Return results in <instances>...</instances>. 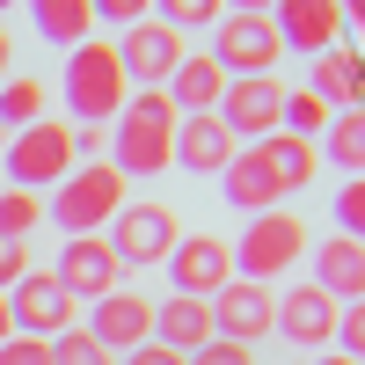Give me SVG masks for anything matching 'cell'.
<instances>
[{
	"label": "cell",
	"mask_w": 365,
	"mask_h": 365,
	"mask_svg": "<svg viewBox=\"0 0 365 365\" xmlns=\"http://www.w3.org/2000/svg\"><path fill=\"white\" fill-rule=\"evenodd\" d=\"M110 168L117 175H168L175 168V103L161 88H132L110 117Z\"/></svg>",
	"instance_id": "1"
},
{
	"label": "cell",
	"mask_w": 365,
	"mask_h": 365,
	"mask_svg": "<svg viewBox=\"0 0 365 365\" xmlns=\"http://www.w3.org/2000/svg\"><path fill=\"white\" fill-rule=\"evenodd\" d=\"M117 212H125V175H117L110 161H81L58 190L44 197V220L66 234V241H81V234H103Z\"/></svg>",
	"instance_id": "2"
},
{
	"label": "cell",
	"mask_w": 365,
	"mask_h": 365,
	"mask_svg": "<svg viewBox=\"0 0 365 365\" xmlns=\"http://www.w3.org/2000/svg\"><path fill=\"white\" fill-rule=\"evenodd\" d=\"M212 58H220L227 81H270L285 58L278 29H270V8H227L212 22Z\"/></svg>",
	"instance_id": "3"
},
{
	"label": "cell",
	"mask_w": 365,
	"mask_h": 365,
	"mask_svg": "<svg viewBox=\"0 0 365 365\" xmlns=\"http://www.w3.org/2000/svg\"><path fill=\"white\" fill-rule=\"evenodd\" d=\"M299 256H307V220H292V212H256L249 227H241V249H234V278L249 285H270L285 278V270H299Z\"/></svg>",
	"instance_id": "4"
},
{
	"label": "cell",
	"mask_w": 365,
	"mask_h": 365,
	"mask_svg": "<svg viewBox=\"0 0 365 365\" xmlns=\"http://www.w3.org/2000/svg\"><path fill=\"white\" fill-rule=\"evenodd\" d=\"M66 110H73V125H110L125 110V73H117V51L103 37L66 51Z\"/></svg>",
	"instance_id": "5"
},
{
	"label": "cell",
	"mask_w": 365,
	"mask_h": 365,
	"mask_svg": "<svg viewBox=\"0 0 365 365\" xmlns=\"http://www.w3.org/2000/svg\"><path fill=\"white\" fill-rule=\"evenodd\" d=\"M73 175V125L66 117H44V125H29L8 139V190H58V182Z\"/></svg>",
	"instance_id": "6"
},
{
	"label": "cell",
	"mask_w": 365,
	"mask_h": 365,
	"mask_svg": "<svg viewBox=\"0 0 365 365\" xmlns=\"http://www.w3.org/2000/svg\"><path fill=\"white\" fill-rule=\"evenodd\" d=\"M110 256L125 263V270H146V263H168V249L182 241V220H175V205L161 197H125V212L110 220Z\"/></svg>",
	"instance_id": "7"
},
{
	"label": "cell",
	"mask_w": 365,
	"mask_h": 365,
	"mask_svg": "<svg viewBox=\"0 0 365 365\" xmlns=\"http://www.w3.org/2000/svg\"><path fill=\"white\" fill-rule=\"evenodd\" d=\"M205 307H212V336L256 351V344L270 336V322H278V292H270V285H249V278H227Z\"/></svg>",
	"instance_id": "8"
},
{
	"label": "cell",
	"mask_w": 365,
	"mask_h": 365,
	"mask_svg": "<svg viewBox=\"0 0 365 365\" xmlns=\"http://www.w3.org/2000/svg\"><path fill=\"white\" fill-rule=\"evenodd\" d=\"M8 322H15V336L51 344V336L73 329V299H66V285H58L51 270H29V278L8 285Z\"/></svg>",
	"instance_id": "9"
},
{
	"label": "cell",
	"mask_w": 365,
	"mask_h": 365,
	"mask_svg": "<svg viewBox=\"0 0 365 365\" xmlns=\"http://www.w3.org/2000/svg\"><path fill=\"white\" fill-rule=\"evenodd\" d=\"M117 51V73H125V88H168V73L182 66V37L168 22H132L125 29V44H110Z\"/></svg>",
	"instance_id": "10"
},
{
	"label": "cell",
	"mask_w": 365,
	"mask_h": 365,
	"mask_svg": "<svg viewBox=\"0 0 365 365\" xmlns=\"http://www.w3.org/2000/svg\"><path fill=\"white\" fill-rule=\"evenodd\" d=\"M51 278L66 285V299L81 307H96V299H110L117 285H125V263L110 256V241L103 234H81V241H66V249H58V263H51Z\"/></svg>",
	"instance_id": "11"
},
{
	"label": "cell",
	"mask_w": 365,
	"mask_h": 365,
	"mask_svg": "<svg viewBox=\"0 0 365 365\" xmlns=\"http://www.w3.org/2000/svg\"><path fill=\"white\" fill-rule=\"evenodd\" d=\"M278 110H285V81L270 73V81H227V96H220L212 117L234 132V146H263L278 132Z\"/></svg>",
	"instance_id": "12"
},
{
	"label": "cell",
	"mask_w": 365,
	"mask_h": 365,
	"mask_svg": "<svg viewBox=\"0 0 365 365\" xmlns=\"http://www.w3.org/2000/svg\"><path fill=\"white\" fill-rule=\"evenodd\" d=\"M88 336H96L110 358L117 351H139V344H154V299L146 292H132V285H117L110 299H96V307H88Z\"/></svg>",
	"instance_id": "13"
},
{
	"label": "cell",
	"mask_w": 365,
	"mask_h": 365,
	"mask_svg": "<svg viewBox=\"0 0 365 365\" xmlns=\"http://www.w3.org/2000/svg\"><path fill=\"white\" fill-rule=\"evenodd\" d=\"M168 278L182 299H212L227 278H234V241L220 234H182L175 249H168Z\"/></svg>",
	"instance_id": "14"
},
{
	"label": "cell",
	"mask_w": 365,
	"mask_h": 365,
	"mask_svg": "<svg viewBox=\"0 0 365 365\" xmlns=\"http://www.w3.org/2000/svg\"><path fill=\"white\" fill-rule=\"evenodd\" d=\"M344 22H351V8H336V0H285V8H270L278 44L285 51H307V58L336 51L344 44Z\"/></svg>",
	"instance_id": "15"
},
{
	"label": "cell",
	"mask_w": 365,
	"mask_h": 365,
	"mask_svg": "<svg viewBox=\"0 0 365 365\" xmlns=\"http://www.w3.org/2000/svg\"><path fill=\"white\" fill-rule=\"evenodd\" d=\"M270 336H278V344H299V351H329V336H336V299H329L322 285H292V292L278 299Z\"/></svg>",
	"instance_id": "16"
},
{
	"label": "cell",
	"mask_w": 365,
	"mask_h": 365,
	"mask_svg": "<svg viewBox=\"0 0 365 365\" xmlns=\"http://www.w3.org/2000/svg\"><path fill=\"white\" fill-rule=\"evenodd\" d=\"M220 190H227V205L234 212H278L285 205V190H278V175H270V161H263V146H241V154L220 168Z\"/></svg>",
	"instance_id": "17"
},
{
	"label": "cell",
	"mask_w": 365,
	"mask_h": 365,
	"mask_svg": "<svg viewBox=\"0 0 365 365\" xmlns=\"http://www.w3.org/2000/svg\"><path fill=\"white\" fill-rule=\"evenodd\" d=\"M307 285H322L336 307H358V299H365V241L329 234L322 249H314V278H307Z\"/></svg>",
	"instance_id": "18"
},
{
	"label": "cell",
	"mask_w": 365,
	"mask_h": 365,
	"mask_svg": "<svg viewBox=\"0 0 365 365\" xmlns=\"http://www.w3.org/2000/svg\"><path fill=\"white\" fill-rule=\"evenodd\" d=\"M161 96L175 103V117H212V110H220V96H227L220 58H212V51H182V66L168 73V88H161Z\"/></svg>",
	"instance_id": "19"
},
{
	"label": "cell",
	"mask_w": 365,
	"mask_h": 365,
	"mask_svg": "<svg viewBox=\"0 0 365 365\" xmlns=\"http://www.w3.org/2000/svg\"><path fill=\"white\" fill-rule=\"evenodd\" d=\"M234 154H241V146H234V132L220 125V117H175V168L220 175Z\"/></svg>",
	"instance_id": "20"
},
{
	"label": "cell",
	"mask_w": 365,
	"mask_h": 365,
	"mask_svg": "<svg viewBox=\"0 0 365 365\" xmlns=\"http://www.w3.org/2000/svg\"><path fill=\"white\" fill-rule=\"evenodd\" d=\"M154 344L175 351V358L205 351V344H212V307H205V299H182V292L154 299Z\"/></svg>",
	"instance_id": "21"
},
{
	"label": "cell",
	"mask_w": 365,
	"mask_h": 365,
	"mask_svg": "<svg viewBox=\"0 0 365 365\" xmlns=\"http://www.w3.org/2000/svg\"><path fill=\"white\" fill-rule=\"evenodd\" d=\"M358 88H365V73H358V51H351V44H336V51L314 58V88H307V96H314L329 117L358 110Z\"/></svg>",
	"instance_id": "22"
},
{
	"label": "cell",
	"mask_w": 365,
	"mask_h": 365,
	"mask_svg": "<svg viewBox=\"0 0 365 365\" xmlns=\"http://www.w3.org/2000/svg\"><path fill=\"white\" fill-rule=\"evenodd\" d=\"M44 117H51V81H37V73H8L0 81V139L44 125Z\"/></svg>",
	"instance_id": "23"
},
{
	"label": "cell",
	"mask_w": 365,
	"mask_h": 365,
	"mask_svg": "<svg viewBox=\"0 0 365 365\" xmlns=\"http://www.w3.org/2000/svg\"><path fill=\"white\" fill-rule=\"evenodd\" d=\"M29 29H37L44 44H88L96 37V0H37V8H29Z\"/></svg>",
	"instance_id": "24"
},
{
	"label": "cell",
	"mask_w": 365,
	"mask_h": 365,
	"mask_svg": "<svg viewBox=\"0 0 365 365\" xmlns=\"http://www.w3.org/2000/svg\"><path fill=\"white\" fill-rule=\"evenodd\" d=\"M314 154H322V168L365 175V110H344V117H329V125H322V139H314Z\"/></svg>",
	"instance_id": "25"
},
{
	"label": "cell",
	"mask_w": 365,
	"mask_h": 365,
	"mask_svg": "<svg viewBox=\"0 0 365 365\" xmlns=\"http://www.w3.org/2000/svg\"><path fill=\"white\" fill-rule=\"evenodd\" d=\"M263 161H270V175H278V190L292 197V190H307V182L322 175V154L307 139H292V132H270L263 139Z\"/></svg>",
	"instance_id": "26"
},
{
	"label": "cell",
	"mask_w": 365,
	"mask_h": 365,
	"mask_svg": "<svg viewBox=\"0 0 365 365\" xmlns=\"http://www.w3.org/2000/svg\"><path fill=\"white\" fill-rule=\"evenodd\" d=\"M44 227V197L37 190H0V241H29Z\"/></svg>",
	"instance_id": "27"
},
{
	"label": "cell",
	"mask_w": 365,
	"mask_h": 365,
	"mask_svg": "<svg viewBox=\"0 0 365 365\" xmlns=\"http://www.w3.org/2000/svg\"><path fill=\"white\" fill-rule=\"evenodd\" d=\"M51 365H117V358H110V351H103V344L73 322L66 336H51Z\"/></svg>",
	"instance_id": "28"
},
{
	"label": "cell",
	"mask_w": 365,
	"mask_h": 365,
	"mask_svg": "<svg viewBox=\"0 0 365 365\" xmlns=\"http://www.w3.org/2000/svg\"><path fill=\"white\" fill-rule=\"evenodd\" d=\"M220 15H227V8H212V0H168V8H161L154 22H168L175 37H182V29H212Z\"/></svg>",
	"instance_id": "29"
},
{
	"label": "cell",
	"mask_w": 365,
	"mask_h": 365,
	"mask_svg": "<svg viewBox=\"0 0 365 365\" xmlns=\"http://www.w3.org/2000/svg\"><path fill=\"white\" fill-rule=\"evenodd\" d=\"M336 234L365 241V175H351L344 190H336Z\"/></svg>",
	"instance_id": "30"
},
{
	"label": "cell",
	"mask_w": 365,
	"mask_h": 365,
	"mask_svg": "<svg viewBox=\"0 0 365 365\" xmlns=\"http://www.w3.org/2000/svg\"><path fill=\"white\" fill-rule=\"evenodd\" d=\"M329 344L365 365V299H358V307H336V336H329Z\"/></svg>",
	"instance_id": "31"
},
{
	"label": "cell",
	"mask_w": 365,
	"mask_h": 365,
	"mask_svg": "<svg viewBox=\"0 0 365 365\" xmlns=\"http://www.w3.org/2000/svg\"><path fill=\"white\" fill-rule=\"evenodd\" d=\"M182 365H256V351H241V344H227V336H212L205 351H190Z\"/></svg>",
	"instance_id": "32"
},
{
	"label": "cell",
	"mask_w": 365,
	"mask_h": 365,
	"mask_svg": "<svg viewBox=\"0 0 365 365\" xmlns=\"http://www.w3.org/2000/svg\"><path fill=\"white\" fill-rule=\"evenodd\" d=\"M0 365H51V344H37V336H8V344H0Z\"/></svg>",
	"instance_id": "33"
},
{
	"label": "cell",
	"mask_w": 365,
	"mask_h": 365,
	"mask_svg": "<svg viewBox=\"0 0 365 365\" xmlns=\"http://www.w3.org/2000/svg\"><path fill=\"white\" fill-rule=\"evenodd\" d=\"M29 270H37L29 263V241H0V292H8L15 278H29Z\"/></svg>",
	"instance_id": "34"
},
{
	"label": "cell",
	"mask_w": 365,
	"mask_h": 365,
	"mask_svg": "<svg viewBox=\"0 0 365 365\" xmlns=\"http://www.w3.org/2000/svg\"><path fill=\"white\" fill-rule=\"evenodd\" d=\"M154 8L146 0H96V22H117V29H132V22H146Z\"/></svg>",
	"instance_id": "35"
},
{
	"label": "cell",
	"mask_w": 365,
	"mask_h": 365,
	"mask_svg": "<svg viewBox=\"0 0 365 365\" xmlns=\"http://www.w3.org/2000/svg\"><path fill=\"white\" fill-rule=\"evenodd\" d=\"M103 146H110V125H73V161L103 154Z\"/></svg>",
	"instance_id": "36"
},
{
	"label": "cell",
	"mask_w": 365,
	"mask_h": 365,
	"mask_svg": "<svg viewBox=\"0 0 365 365\" xmlns=\"http://www.w3.org/2000/svg\"><path fill=\"white\" fill-rule=\"evenodd\" d=\"M117 365H182V358H175V351H161V344H139V351H125Z\"/></svg>",
	"instance_id": "37"
},
{
	"label": "cell",
	"mask_w": 365,
	"mask_h": 365,
	"mask_svg": "<svg viewBox=\"0 0 365 365\" xmlns=\"http://www.w3.org/2000/svg\"><path fill=\"white\" fill-rule=\"evenodd\" d=\"M15 336V322H8V292H0V344H8Z\"/></svg>",
	"instance_id": "38"
},
{
	"label": "cell",
	"mask_w": 365,
	"mask_h": 365,
	"mask_svg": "<svg viewBox=\"0 0 365 365\" xmlns=\"http://www.w3.org/2000/svg\"><path fill=\"white\" fill-rule=\"evenodd\" d=\"M8 51H15V44H8V22H0V81H8Z\"/></svg>",
	"instance_id": "39"
},
{
	"label": "cell",
	"mask_w": 365,
	"mask_h": 365,
	"mask_svg": "<svg viewBox=\"0 0 365 365\" xmlns=\"http://www.w3.org/2000/svg\"><path fill=\"white\" fill-rule=\"evenodd\" d=\"M322 365H358V358H344V351H329V358H322Z\"/></svg>",
	"instance_id": "40"
}]
</instances>
